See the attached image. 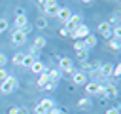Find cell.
I'll list each match as a JSON object with an SVG mask.
<instances>
[{
    "label": "cell",
    "mask_w": 121,
    "mask_h": 114,
    "mask_svg": "<svg viewBox=\"0 0 121 114\" xmlns=\"http://www.w3.org/2000/svg\"><path fill=\"white\" fill-rule=\"evenodd\" d=\"M19 87V80L15 78V76H8L2 84H0V91L4 93V95H9V93H13L15 89Z\"/></svg>",
    "instance_id": "1"
},
{
    "label": "cell",
    "mask_w": 121,
    "mask_h": 114,
    "mask_svg": "<svg viewBox=\"0 0 121 114\" xmlns=\"http://www.w3.org/2000/svg\"><path fill=\"white\" fill-rule=\"evenodd\" d=\"M81 23H83L81 15H78V13H72V17H70V19L64 23V27H62V28H66L68 32H74V30H76V28H78Z\"/></svg>",
    "instance_id": "2"
},
{
    "label": "cell",
    "mask_w": 121,
    "mask_h": 114,
    "mask_svg": "<svg viewBox=\"0 0 121 114\" xmlns=\"http://www.w3.org/2000/svg\"><path fill=\"white\" fill-rule=\"evenodd\" d=\"M59 10H60V6L55 2V0H45V8H43V15H47V17H57V13H59Z\"/></svg>",
    "instance_id": "3"
},
{
    "label": "cell",
    "mask_w": 121,
    "mask_h": 114,
    "mask_svg": "<svg viewBox=\"0 0 121 114\" xmlns=\"http://www.w3.org/2000/svg\"><path fill=\"white\" fill-rule=\"evenodd\" d=\"M13 25H15V30H23V28L28 25V17L25 15V11H23V10H17V15H15Z\"/></svg>",
    "instance_id": "4"
},
{
    "label": "cell",
    "mask_w": 121,
    "mask_h": 114,
    "mask_svg": "<svg viewBox=\"0 0 121 114\" xmlns=\"http://www.w3.org/2000/svg\"><path fill=\"white\" fill-rule=\"evenodd\" d=\"M59 70L60 72H74L76 68H74V61L70 59V57H60L59 59Z\"/></svg>",
    "instance_id": "5"
},
{
    "label": "cell",
    "mask_w": 121,
    "mask_h": 114,
    "mask_svg": "<svg viewBox=\"0 0 121 114\" xmlns=\"http://www.w3.org/2000/svg\"><path fill=\"white\" fill-rule=\"evenodd\" d=\"M102 89H104V84H98V82H87L85 84L87 95H102Z\"/></svg>",
    "instance_id": "6"
},
{
    "label": "cell",
    "mask_w": 121,
    "mask_h": 114,
    "mask_svg": "<svg viewBox=\"0 0 121 114\" xmlns=\"http://www.w3.org/2000/svg\"><path fill=\"white\" fill-rule=\"evenodd\" d=\"M89 34H91V30H89V27H87V25H83V23H81L74 32H70V36H72L74 40H83V38H85V36H89Z\"/></svg>",
    "instance_id": "7"
},
{
    "label": "cell",
    "mask_w": 121,
    "mask_h": 114,
    "mask_svg": "<svg viewBox=\"0 0 121 114\" xmlns=\"http://www.w3.org/2000/svg\"><path fill=\"white\" fill-rule=\"evenodd\" d=\"M117 95H119V89H117L113 84H108V86H104L100 97H104V99H115Z\"/></svg>",
    "instance_id": "8"
},
{
    "label": "cell",
    "mask_w": 121,
    "mask_h": 114,
    "mask_svg": "<svg viewBox=\"0 0 121 114\" xmlns=\"http://www.w3.org/2000/svg\"><path fill=\"white\" fill-rule=\"evenodd\" d=\"M72 84L74 86H85L87 84V74L79 72V70H74L72 72Z\"/></svg>",
    "instance_id": "9"
},
{
    "label": "cell",
    "mask_w": 121,
    "mask_h": 114,
    "mask_svg": "<svg viewBox=\"0 0 121 114\" xmlns=\"http://www.w3.org/2000/svg\"><path fill=\"white\" fill-rule=\"evenodd\" d=\"M11 42L17 44V46H23V44L26 42V34L21 32V30H13V32H11Z\"/></svg>",
    "instance_id": "10"
},
{
    "label": "cell",
    "mask_w": 121,
    "mask_h": 114,
    "mask_svg": "<svg viewBox=\"0 0 121 114\" xmlns=\"http://www.w3.org/2000/svg\"><path fill=\"white\" fill-rule=\"evenodd\" d=\"M98 32H100V36H104V38H112V27L108 25V21H102V23L98 25Z\"/></svg>",
    "instance_id": "11"
},
{
    "label": "cell",
    "mask_w": 121,
    "mask_h": 114,
    "mask_svg": "<svg viewBox=\"0 0 121 114\" xmlns=\"http://www.w3.org/2000/svg\"><path fill=\"white\" fill-rule=\"evenodd\" d=\"M45 70H47V68H45V65H43L42 61H38V59H36V61L32 63V66H30V72H34V74H38V76H40V74H43Z\"/></svg>",
    "instance_id": "12"
},
{
    "label": "cell",
    "mask_w": 121,
    "mask_h": 114,
    "mask_svg": "<svg viewBox=\"0 0 121 114\" xmlns=\"http://www.w3.org/2000/svg\"><path fill=\"white\" fill-rule=\"evenodd\" d=\"M72 13H74V11H72L70 8H60V10H59V13H57V17H59L62 23H66V21L72 17Z\"/></svg>",
    "instance_id": "13"
},
{
    "label": "cell",
    "mask_w": 121,
    "mask_h": 114,
    "mask_svg": "<svg viewBox=\"0 0 121 114\" xmlns=\"http://www.w3.org/2000/svg\"><path fill=\"white\" fill-rule=\"evenodd\" d=\"M112 70H113V65H112V63H106V65H100V66H98V74L104 76V78L112 76Z\"/></svg>",
    "instance_id": "14"
},
{
    "label": "cell",
    "mask_w": 121,
    "mask_h": 114,
    "mask_svg": "<svg viewBox=\"0 0 121 114\" xmlns=\"http://www.w3.org/2000/svg\"><path fill=\"white\" fill-rule=\"evenodd\" d=\"M96 42H98V40H96V36H95V34H89V36H85V38H83V44H85V49H87V51H89V49H93V48L96 46Z\"/></svg>",
    "instance_id": "15"
},
{
    "label": "cell",
    "mask_w": 121,
    "mask_h": 114,
    "mask_svg": "<svg viewBox=\"0 0 121 114\" xmlns=\"http://www.w3.org/2000/svg\"><path fill=\"white\" fill-rule=\"evenodd\" d=\"M45 74H47V78H49V80H55V82H59V80L62 78V74H60V70H59V68H51V70H47Z\"/></svg>",
    "instance_id": "16"
},
{
    "label": "cell",
    "mask_w": 121,
    "mask_h": 114,
    "mask_svg": "<svg viewBox=\"0 0 121 114\" xmlns=\"http://www.w3.org/2000/svg\"><path fill=\"white\" fill-rule=\"evenodd\" d=\"M78 106H79V108H91V106H93V103H91V99H89V97H81V99L78 101Z\"/></svg>",
    "instance_id": "17"
},
{
    "label": "cell",
    "mask_w": 121,
    "mask_h": 114,
    "mask_svg": "<svg viewBox=\"0 0 121 114\" xmlns=\"http://www.w3.org/2000/svg\"><path fill=\"white\" fill-rule=\"evenodd\" d=\"M23 59H25V53H23V51H17V53H13V57H11V63H13V65H21Z\"/></svg>",
    "instance_id": "18"
},
{
    "label": "cell",
    "mask_w": 121,
    "mask_h": 114,
    "mask_svg": "<svg viewBox=\"0 0 121 114\" xmlns=\"http://www.w3.org/2000/svg\"><path fill=\"white\" fill-rule=\"evenodd\" d=\"M45 44H47V40H45L43 36H38V38L34 40V48H36V49H42V48H45Z\"/></svg>",
    "instance_id": "19"
},
{
    "label": "cell",
    "mask_w": 121,
    "mask_h": 114,
    "mask_svg": "<svg viewBox=\"0 0 121 114\" xmlns=\"http://www.w3.org/2000/svg\"><path fill=\"white\" fill-rule=\"evenodd\" d=\"M47 82H49V78H47V74H45V72H43V74H40V76H38V86H40V87H42V89H43V87H45V86H47Z\"/></svg>",
    "instance_id": "20"
},
{
    "label": "cell",
    "mask_w": 121,
    "mask_h": 114,
    "mask_svg": "<svg viewBox=\"0 0 121 114\" xmlns=\"http://www.w3.org/2000/svg\"><path fill=\"white\" fill-rule=\"evenodd\" d=\"M36 28H42V30L47 28V19L45 17H38L36 19Z\"/></svg>",
    "instance_id": "21"
},
{
    "label": "cell",
    "mask_w": 121,
    "mask_h": 114,
    "mask_svg": "<svg viewBox=\"0 0 121 114\" xmlns=\"http://www.w3.org/2000/svg\"><path fill=\"white\" fill-rule=\"evenodd\" d=\"M76 55H78V59L83 63V61H87V57H89V51H87V49H78V51H76Z\"/></svg>",
    "instance_id": "22"
},
{
    "label": "cell",
    "mask_w": 121,
    "mask_h": 114,
    "mask_svg": "<svg viewBox=\"0 0 121 114\" xmlns=\"http://www.w3.org/2000/svg\"><path fill=\"white\" fill-rule=\"evenodd\" d=\"M34 61H36L34 57H30V55H26V53H25V59H23V63H21V65H23V66H26V68H30Z\"/></svg>",
    "instance_id": "23"
},
{
    "label": "cell",
    "mask_w": 121,
    "mask_h": 114,
    "mask_svg": "<svg viewBox=\"0 0 121 114\" xmlns=\"http://www.w3.org/2000/svg\"><path fill=\"white\" fill-rule=\"evenodd\" d=\"M40 103H42V104H43V106H45V108H47V110H49V108H53V106H55V101H53V99H51V97H45V99H42V101H40Z\"/></svg>",
    "instance_id": "24"
},
{
    "label": "cell",
    "mask_w": 121,
    "mask_h": 114,
    "mask_svg": "<svg viewBox=\"0 0 121 114\" xmlns=\"http://www.w3.org/2000/svg\"><path fill=\"white\" fill-rule=\"evenodd\" d=\"M108 25L113 28V27H119V15L117 13H113L112 17H110V21H108Z\"/></svg>",
    "instance_id": "25"
},
{
    "label": "cell",
    "mask_w": 121,
    "mask_h": 114,
    "mask_svg": "<svg viewBox=\"0 0 121 114\" xmlns=\"http://www.w3.org/2000/svg\"><path fill=\"white\" fill-rule=\"evenodd\" d=\"M110 48H112V49H115V51H119V48H121V40L110 38Z\"/></svg>",
    "instance_id": "26"
},
{
    "label": "cell",
    "mask_w": 121,
    "mask_h": 114,
    "mask_svg": "<svg viewBox=\"0 0 121 114\" xmlns=\"http://www.w3.org/2000/svg\"><path fill=\"white\" fill-rule=\"evenodd\" d=\"M112 38L121 40V27H113V28H112Z\"/></svg>",
    "instance_id": "27"
},
{
    "label": "cell",
    "mask_w": 121,
    "mask_h": 114,
    "mask_svg": "<svg viewBox=\"0 0 121 114\" xmlns=\"http://www.w3.org/2000/svg\"><path fill=\"white\" fill-rule=\"evenodd\" d=\"M34 112H36V114H47V108H45L42 103H38V104L34 106Z\"/></svg>",
    "instance_id": "28"
},
{
    "label": "cell",
    "mask_w": 121,
    "mask_h": 114,
    "mask_svg": "<svg viewBox=\"0 0 121 114\" xmlns=\"http://www.w3.org/2000/svg\"><path fill=\"white\" fill-rule=\"evenodd\" d=\"M57 86H59V82H55V80H49V82H47V86H45L43 89H47V91H51V89H55Z\"/></svg>",
    "instance_id": "29"
},
{
    "label": "cell",
    "mask_w": 121,
    "mask_h": 114,
    "mask_svg": "<svg viewBox=\"0 0 121 114\" xmlns=\"http://www.w3.org/2000/svg\"><path fill=\"white\" fill-rule=\"evenodd\" d=\"M74 49H76V51H78V49H85L83 40H76V42H74Z\"/></svg>",
    "instance_id": "30"
},
{
    "label": "cell",
    "mask_w": 121,
    "mask_h": 114,
    "mask_svg": "<svg viewBox=\"0 0 121 114\" xmlns=\"http://www.w3.org/2000/svg\"><path fill=\"white\" fill-rule=\"evenodd\" d=\"M38 53H40V49H36V48L32 46V48L28 49V53H26V55H30V57H34V59H36V57H38Z\"/></svg>",
    "instance_id": "31"
},
{
    "label": "cell",
    "mask_w": 121,
    "mask_h": 114,
    "mask_svg": "<svg viewBox=\"0 0 121 114\" xmlns=\"http://www.w3.org/2000/svg\"><path fill=\"white\" fill-rule=\"evenodd\" d=\"M112 76H121V65H113V70H112Z\"/></svg>",
    "instance_id": "32"
},
{
    "label": "cell",
    "mask_w": 121,
    "mask_h": 114,
    "mask_svg": "<svg viewBox=\"0 0 121 114\" xmlns=\"http://www.w3.org/2000/svg\"><path fill=\"white\" fill-rule=\"evenodd\" d=\"M8 25H9V23H8V19H0V34L8 28Z\"/></svg>",
    "instance_id": "33"
},
{
    "label": "cell",
    "mask_w": 121,
    "mask_h": 114,
    "mask_svg": "<svg viewBox=\"0 0 121 114\" xmlns=\"http://www.w3.org/2000/svg\"><path fill=\"white\" fill-rule=\"evenodd\" d=\"M8 76H9V74H8V70H6V68H0V84H2Z\"/></svg>",
    "instance_id": "34"
},
{
    "label": "cell",
    "mask_w": 121,
    "mask_h": 114,
    "mask_svg": "<svg viewBox=\"0 0 121 114\" xmlns=\"http://www.w3.org/2000/svg\"><path fill=\"white\" fill-rule=\"evenodd\" d=\"M47 114H62V110H60L59 106H53V108H49V110H47Z\"/></svg>",
    "instance_id": "35"
},
{
    "label": "cell",
    "mask_w": 121,
    "mask_h": 114,
    "mask_svg": "<svg viewBox=\"0 0 121 114\" xmlns=\"http://www.w3.org/2000/svg\"><path fill=\"white\" fill-rule=\"evenodd\" d=\"M8 63V57L4 55V53H0V68H4V65Z\"/></svg>",
    "instance_id": "36"
},
{
    "label": "cell",
    "mask_w": 121,
    "mask_h": 114,
    "mask_svg": "<svg viewBox=\"0 0 121 114\" xmlns=\"http://www.w3.org/2000/svg\"><path fill=\"white\" fill-rule=\"evenodd\" d=\"M106 114H119V108H117V106H113V108H108V110H106Z\"/></svg>",
    "instance_id": "37"
},
{
    "label": "cell",
    "mask_w": 121,
    "mask_h": 114,
    "mask_svg": "<svg viewBox=\"0 0 121 114\" xmlns=\"http://www.w3.org/2000/svg\"><path fill=\"white\" fill-rule=\"evenodd\" d=\"M8 114H19V108L17 106H11V108H8Z\"/></svg>",
    "instance_id": "38"
},
{
    "label": "cell",
    "mask_w": 121,
    "mask_h": 114,
    "mask_svg": "<svg viewBox=\"0 0 121 114\" xmlns=\"http://www.w3.org/2000/svg\"><path fill=\"white\" fill-rule=\"evenodd\" d=\"M19 114H28V108H26V106H21V108H19Z\"/></svg>",
    "instance_id": "39"
},
{
    "label": "cell",
    "mask_w": 121,
    "mask_h": 114,
    "mask_svg": "<svg viewBox=\"0 0 121 114\" xmlns=\"http://www.w3.org/2000/svg\"><path fill=\"white\" fill-rule=\"evenodd\" d=\"M60 34H62V36H70V32H68L66 28H60Z\"/></svg>",
    "instance_id": "40"
}]
</instances>
